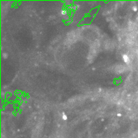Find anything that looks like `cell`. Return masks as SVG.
<instances>
[{"mask_svg":"<svg viewBox=\"0 0 138 138\" xmlns=\"http://www.w3.org/2000/svg\"><path fill=\"white\" fill-rule=\"evenodd\" d=\"M127 67L123 65H117L114 66V72L116 74H123L126 71Z\"/></svg>","mask_w":138,"mask_h":138,"instance_id":"6da1fadb","label":"cell"},{"mask_svg":"<svg viewBox=\"0 0 138 138\" xmlns=\"http://www.w3.org/2000/svg\"><path fill=\"white\" fill-rule=\"evenodd\" d=\"M123 60L124 63H127V64H128V63L130 62V58L129 56H127V55H123Z\"/></svg>","mask_w":138,"mask_h":138,"instance_id":"7a4b0ae2","label":"cell"},{"mask_svg":"<svg viewBox=\"0 0 138 138\" xmlns=\"http://www.w3.org/2000/svg\"><path fill=\"white\" fill-rule=\"evenodd\" d=\"M62 119L63 120H65H65H67V119H68V117H67V116L65 115V113H63L62 114Z\"/></svg>","mask_w":138,"mask_h":138,"instance_id":"3957f363","label":"cell"},{"mask_svg":"<svg viewBox=\"0 0 138 138\" xmlns=\"http://www.w3.org/2000/svg\"><path fill=\"white\" fill-rule=\"evenodd\" d=\"M133 10H134V11H137V6L133 7Z\"/></svg>","mask_w":138,"mask_h":138,"instance_id":"277c9868","label":"cell"},{"mask_svg":"<svg viewBox=\"0 0 138 138\" xmlns=\"http://www.w3.org/2000/svg\"><path fill=\"white\" fill-rule=\"evenodd\" d=\"M3 56L4 57V58H7V54H3Z\"/></svg>","mask_w":138,"mask_h":138,"instance_id":"5b68a950","label":"cell"}]
</instances>
